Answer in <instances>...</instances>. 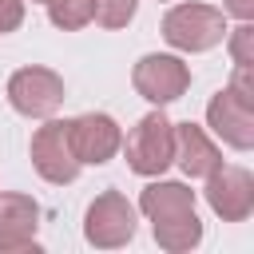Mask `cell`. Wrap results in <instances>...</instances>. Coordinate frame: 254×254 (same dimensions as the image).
I'll return each mask as SVG.
<instances>
[{
	"instance_id": "cell-14",
	"label": "cell",
	"mask_w": 254,
	"mask_h": 254,
	"mask_svg": "<svg viewBox=\"0 0 254 254\" xmlns=\"http://www.w3.org/2000/svg\"><path fill=\"white\" fill-rule=\"evenodd\" d=\"M135 8H139V0H91V20L99 24V28H127L131 24V16H135Z\"/></svg>"
},
{
	"instance_id": "cell-12",
	"label": "cell",
	"mask_w": 254,
	"mask_h": 254,
	"mask_svg": "<svg viewBox=\"0 0 254 254\" xmlns=\"http://www.w3.org/2000/svg\"><path fill=\"white\" fill-rule=\"evenodd\" d=\"M175 163L183 167L187 179H206V175L222 163V155H218V147L210 143V135H206L202 127H194V123H175Z\"/></svg>"
},
{
	"instance_id": "cell-4",
	"label": "cell",
	"mask_w": 254,
	"mask_h": 254,
	"mask_svg": "<svg viewBox=\"0 0 254 254\" xmlns=\"http://www.w3.org/2000/svg\"><path fill=\"white\" fill-rule=\"evenodd\" d=\"M83 234H87V242L99 246V250L127 246V242L135 238V206L127 202V194H119V190L95 194V202H91L87 214H83Z\"/></svg>"
},
{
	"instance_id": "cell-6",
	"label": "cell",
	"mask_w": 254,
	"mask_h": 254,
	"mask_svg": "<svg viewBox=\"0 0 254 254\" xmlns=\"http://www.w3.org/2000/svg\"><path fill=\"white\" fill-rule=\"evenodd\" d=\"M8 103L28 119H48L64 103V79L52 67H20L8 79Z\"/></svg>"
},
{
	"instance_id": "cell-3",
	"label": "cell",
	"mask_w": 254,
	"mask_h": 254,
	"mask_svg": "<svg viewBox=\"0 0 254 254\" xmlns=\"http://www.w3.org/2000/svg\"><path fill=\"white\" fill-rule=\"evenodd\" d=\"M119 147L127 151V167L135 175H147V179L163 175L175 163V123L163 111H151L131 127L127 143H119Z\"/></svg>"
},
{
	"instance_id": "cell-7",
	"label": "cell",
	"mask_w": 254,
	"mask_h": 254,
	"mask_svg": "<svg viewBox=\"0 0 254 254\" xmlns=\"http://www.w3.org/2000/svg\"><path fill=\"white\" fill-rule=\"evenodd\" d=\"M32 167L40 171V179L48 183H75L79 175V159L71 151V135H67V119H48L36 135H32Z\"/></svg>"
},
{
	"instance_id": "cell-15",
	"label": "cell",
	"mask_w": 254,
	"mask_h": 254,
	"mask_svg": "<svg viewBox=\"0 0 254 254\" xmlns=\"http://www.w3.org/2000/svg\"><path fill=\"white\" fill-rule=\"evenodd\" d=\"M230 56H234V64H254V28H250V20H242L234 32H230Z\"/></svg>"
},
{
	"instance_id": "cell-17",
	"label": "cell",
	"mask_w": 254,
	"mask_h": 254,
	"mask_svg": "<svg viewBox=\"0 0 254 254\" xmlns=\"http://www.w3.org/2000/svg\"><path fill=\"white\" fill-rule=\"evenodd\" d=\"M222 12H230V16H238V20H250V16H254V0H226Z\"/></svg>"
},
{
	"instance_id": "cell-2",
	"label": "cell",
	"mask_w": 254,
	"mask_h": 254,
	"mask_svg": "<svg viewBox=\"0 0 254 254\" xmlns=\"http://www.w3.org/2000/svg\"><path fill=\"white\" fill-rule=\"evenodd\" d=\"M226 36V16L222 8L210 4H175L163 16V40L179 52H210Z\"/></svg>"
},
{
	"instance_id": "cell-11",
	"label": "cell",
	"mask_w": 254,
	"mask_h": 254,
	"mask_svg": "<svg viewBox=\"0 0 254 254\" xmlns=\"http://www.w3.org/2000/svg\"><path fill=\"white\" fill-rule=\"evenodd\" d=\"M40 206L28 194H0V250H28L36 246Z\"/></svg>"
},
{
	"instance_id": "cell-18",
	"label": "cell",
	"mask_w": 254,
	"mask_h": 254,
	"mask_svg": "<svg viewBox=\"0 0 254 254\" xmlns=\"http://www.w3.org/2000/svg\"><path fill=\"white\" fill-rule=\"evenodd\" d=\"M32 4H44V0H32Z\"/></svg>"
},
{
	"instance_id": "cell-16",
	"label": "cell",
	"mask_w": 254,
	"mask_h": 254,
	"mask_svg": "<svg viewBox=\"0 0 254 254\" xmlns=\"http://www.w3.org/2000/svg\"><path fill=\"white\" fill-rule=\"evenodd\" d=\"M24 24V0H0V36Z\"/></svg>"
},
{
	"instance_id": "cell-9",
	"label": "cell",
	"mask_w": 254,
	"mask_h": 254,
	"mask_svg": "<svg viewBox=\"0 0 254 254\" xmlns=\"http://www.w3.org/2000/svg\"><path fill=\"white\" fill-rule=\"evenodd\" d=\"M67 135H71V151L79 159V167H103L115 159L123 135H119V123L103 111H87L79 119H67Z\"/></svg>"
},
{
	"instance_id": "cell-13",
	"label": "cell",
	"mask_w": 254,
	"mask_h": 254,
	"mask_svg": "<svg viewBox=\"0 0 254 254\" xmlns=\"http://www.w3.org/2000/svg\"><path fill=\"white\" fill-rule=\"evenodd\" d=\"M48 4V16L56 28L64 32H75L83 24H91V0H44Z\"/></svg>"
},
{
	"instance_id": "cell-10",
	"label": "cell",
	"mask_w": 254,
	"mask_h": 254,
	"mask_svg": "<svg viewBox=\"0 0 254 254\" xmlns=\"http://www.w3.org/2000/svg\"><path fill=\"white\" fill-rule=\"evenodd\" d=\"M206 123L226 147H234V151H250L254 147V103L234 95L230 87H222L206 103Z\"/></svg>"
},
{
	"instance_id": "cell-8",
	"label": "cell",
	"mask_w": 254,
	"mask_h": 254,
	"mask_svg": "<svg viewBox=\"0 0 254 254\" xmlns=\"http://www.w3.org/2000/svg\"><path fill=\"white\" fill-rule=\"evenodd\" d=\"M206 202L222 222H246L254 210V179L246 167H214L206 175Z\"/></svg>"
},
{
	"instance_id": "cell-1",
	"label": "cell",
	"mask_w": 254,
	"mask_h": 254,
	"mask_svg": "<svg viewBox=\"0 0 254 254\" xmlns=\"http://www.w3.org/2000/svg\"><path fill=\"white\" fill-rule=\"evenodd\" d=\"M139 210L151 218L155 242L171 254L194 250L202 242V222L194 214V190L183 183H151L139 194Z\"/></svg>"
},
{
	"instance_id": "cell-5",
	"label": "cell",
	"mask_w": 254,
	"mask_h": 254,
	"mask_svg": "<svg viewBox=\"0 0 254 254\" xmlns=\"http://www.w3.org/2000/svg\"><path fill=\"white\" fill-rule=\"evenodd\" d=\"M131 83H135V91H139L147 103L163 107V103L183 99V91L190 87V67H187L179 56H159V52H151V56H143V60L135 64Z\"/></svg>"
}]
</instances>
